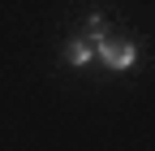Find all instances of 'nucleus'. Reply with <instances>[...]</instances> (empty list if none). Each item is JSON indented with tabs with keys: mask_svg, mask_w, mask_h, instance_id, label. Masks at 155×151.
Instances as JSON below:
<instances>
[{
	"mask_svg": "<svg viewBox=\"0 0 155 151\" xmlns=\"http://www.w3.org/2000/svg\"><path fill=\"white\" fill-rule=\"evenodd\" d=\"M95 48H99V61L108 69H129L134 61H138V48H134L129 39H121V35H99Z\"/></svg>",
	"mask_w": 155,
	"mask_h": 151,
	"instance_id": "f257e3e1",
	"label": "nucleus"
},
{
	"mask_svg": "<svg viewBox=\"0 0 155 151\" xmlns=\"http://www.w3.org/2000/svg\"><path fill=\"white\" fill-rule=\"evenodd\" d=\"M65 56H69V65H86V61H91V43H86V39H73Z\"/></svg>",
	"mask_w": 155,
	"mask_h": 151,
	"instance_id": "f03ea898",
	"label": "nucleus"
}]
</instances>
